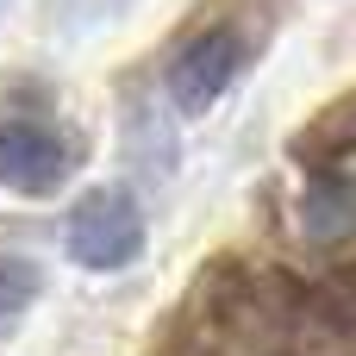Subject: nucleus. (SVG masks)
I'll use <instances>...</instances> for the list:
<instances>
[{"mask_svg": "<svg viewBox=\"0 0 356 356\" xmlns=\"http://www.w3.org/2000/svg\"><path fill=\"white\" fill-rule=\"evenodd\" d=\"M38 288H44V269H38L31 257L0 250V325H13V319L38 300Z\"/></svg>", "mask_w": 356, "mask_h": 356, "instance_id": "obj_5", "label": "nucleus"}, {"mask_svg": "<svg viewBox=\"0 0 356 356\" xmlns=\"http://www.w3.org/2000/svg\"><path fill=\"white\" fill-rule=\"evenodd\" d=\"M69 175V150L50 125L31 119H0V188L19 194H56Z\"/></svg>", "mask_w": 356, "mask_h": 356, "instance_id": "obj_3", "label": "nucleus"}, {"mask_svg": "<svg viewBox=\"0 0 356 356\" xmlns=\"http://www.w3.org/2000/svg\"><path fill=\"white\" fill-rule=\"evenodd\" d=\"M238 69H244V38H238L232 25H213V31L188 38L181 56L169 63V100L194 119V113H207V106L238 81Z\"/></svg>", "mask_w": 356, "mask_h": 356, "instance_id": "obj_2", "label": "nucleus"}, {"mask_svg": "<svg viewBox=\"0 0 356 356\" xmlns=\"http://www.w3.org/2000/svg\"><path fill=\"white\" fill-rule=\"evenodd\" d=\"M63 250L81 269H125L144 250V213L125 188H88L63 219Z\"/></svg>", "mask_w": 356, "mask_h": 356, "instance_id": "obj_1", "label": "nucleus"}, {"mask_svg": "<svg viewBox=\"0 0 356 356\" xmlns=\"http://www.w3.org/2000/svg\"><path fill=\"white\" fill-rule=\"evenodd\" d=\"M350 225H356V194L344 181H319L307 194V232L313 238H344Z\"/></svg>", "mask_w": 356, "mask_h": 356, "instance_id": "obj_4", "label": "nucleus"}]
</instances>
